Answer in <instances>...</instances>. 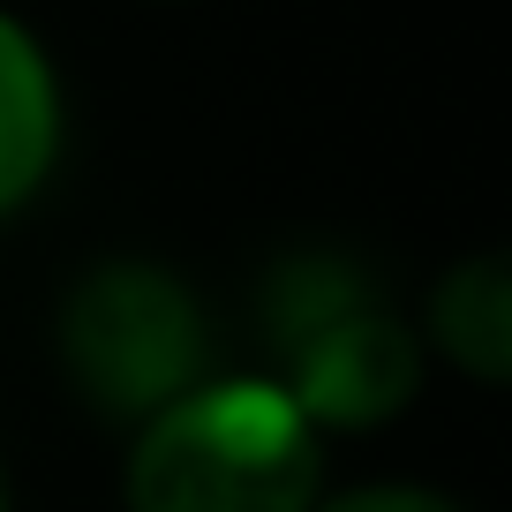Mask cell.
<instances>
[{
    "label": "cell",
    "instance_id": "4",
    "mask_svg": "<svg viewBox=\"0 0 512 512\" xmlns=\"http://www.w3.org/2000/svg\"><path fill=\"white\" fill-rule=\"evenodd\" d=\"M430 339L482 384H512V249L467 256L430 294Z\"/></svg>",
    "mask_w": 512,
    "mask_h": 512
},
{
    "label": "cell",
    "instance_id": "2",
    "mask_svg": "<svg viewBox=\"0 0 512 512\" xmlns=\"http://www.w3.org/2000/svg\"><path fill=\"white\" fill-rule=\"evenodd\" d=\"M264 347L287 369V400L317 422L369 430L422 384V347L339 256H287L264 287Z\"/></svg>",
    "mask_w": 512,
    "mask_h": 512
},
{
    "label": "cell",
    "instance_id": "3",
    "mask_svg": "<svg viewBox=\"0 0 512 512\" xmlns=\"http://www.w3.org/2000/svg\"><path fill=\"white\" fill-rule=\"evenodd\" d=\"M61 354L98 415H166L204 369V317L159 264H98L61 309Z\"/></svg>",
    "mask_w": 512,
    "mask_h": 512
},
{
    "label": "cell",
    "instance_id": "7",
    "mask_svg": "<svg viewBox=\"0 0 512 512\" xmlns=\"http://www.w3.org/2000/svg\"><path fill=\"white\" fill-rule=\"evenodd\" d=\"M0 512H8V475H0Z\"/></svg>",
    "mask_w": 512,
    "mask_h": 512
},
{
    "label": "cell",
    "instance_id": "5",
    "mask_svg": "<svg viewBox=\"0 0 512 512\" xmlns=\"http://www.w3.org/2000/svg\"><path fill=\"white\" fill-rule=\"evenodd\" d=\"M53 159V76L38 46L0 16V211L23 204Z\"/></svg>",
    "mask_w": 512,
    "mask_h": 512
},
{
    "label": "cell",
    "instance_id": "1",
    "mask_svg": "<svg viewBox=\"0 0 512 512\" xmlns=\"http://www.w3.org/2000/svg\"><path fill=\"white\" fill-rule=\"evenodd\" d=\"M317 437L309 415L272 384L189 392L144 430L128 460L136 512H309Z\"/></svg>",
    "mask_w": 512,
    "mask_h": 512
},
{
    "label": "cell",
    "instance_id": "6",
    "mask_svg": "<svg viewBox=\"0 0 512 512\" xmlns=\"http://www.w3.org/2000/svg\"><path fill=\"white\" fill-rule=\"evenodd\" d=\"M332 512H460V505H445V497H430V490H354V497H339Z\"/></svg>",
    "mask_w": 512,
    "mask_h": 512
}]
</instances>
